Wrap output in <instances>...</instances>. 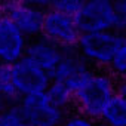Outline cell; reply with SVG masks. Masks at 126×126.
<instances>
[{"label": "cell", "instance_id": "1", "mask_svg": "<svg viewBox=\"0 0 126 126\" xmlns=\"http://www.w3.org/2000/svg\"><path fill=\"white\" fill-rule=\"evenodd\" d=\"M116 82L117 79L111 73L92 71L73 94V105L79 114L94 122L99 120L104 107L116 95Z\"/></svg>", "mask_w": 126, "mask_h": 126}, {"label": "cell", "instance_id": "2", "mask_svg": "<svg viewBox=\"0 0 126 126\" xmlns=\"http://www.w3.org/2000/svg\"><path fill=\"white\" fill-rule=\"evenodd\" d=\"M122 46H126L125 34H119L114 31H104V33L80 34L74 47L80 53V56L85 61H88L91 65H99L108 68L113 55Z\"/></svg>", "mask_w": 126, "mask_h": 126}, {"label": "cell", "instance_id": "3", "mask_svg": "<svg viewBox=\"0 0 126 126\" xmlns=\"http://www.w3.org/2000/svg\"><path fill=\"white\" fill-rule=\"evenodd\" d=\"M50 2H8L0 5V14L5 15L27 39L42 36L45 12Z\"/></svg>", "mask_w": 126, "mask_h": 126}, {"label": "cell", "instance_id": "4", "mask_svg": "<svg viewBox=\"0 0 126 126\" xmlns=\"http://www.w3.org/2000/svg\"><path fill=\"white\" fill-rule=\"evenodd\" d=\"M80 34L114 31V9L111 0H89L83 2L74 16Z\"/></svg>", "mask_w": 126, "mask_h": 126}, {"label": "cell", "instance_id": "5", "mask_svg": "<svg viewBox=\"0 0 126 126\" xmlns=\"http://www.w3.org/2000/svg\"><path fill=\"white\" fill-rule=\"evenodd\" d=\"M92 71V65L80 56L76 47H65L61 61L50 73V82L62 83L74 94Z\"/></svg>", "mask_w": 126, "mask_h": 126}, {"label": "cell", "instance_id": "6", "mask_svg": "<svg viewBox=\"0 0 126 126\" xmlns=\"http://www.w3.org/2000/svg\"><path fill=\"white\" fill-rule=\"evenodd\" d=\"M15 89L19 98L42 95L50 83V77L27 56H22L11 65Z\"/></svg>", "mask_w": 126, "mask_h": 126}, {"label": "cell", "instance_id": "7", "mask_svg": "<svg viewBox=\"0 0 126 126\" xmlns=\"http://www.w3.org/2000/svg\"><path fill=\"white\" fill-rule=\"evenodd\" d=\"M42 36L62 47H74L80 33L77 30L74 18L53 9H47L45 12Z\"/></svg>", "mask_w": 126, "mask_h": 126}, {"label": "cell", "instance_id": "8", "mask_svg": "<svg viewBox=\"0 0 126 126\" xmlns=\"http://www.w3.org/2000/svg\"><path fill=\"white\" fill-rule=\"evenodd\" d=\"M18 107L30 126H59L67 116V113L50 105L43 94L19 98Z\"/></svg>", "mask_w": 126, "mask_h": 126}, {"label": "cell", "instance_id": "9", "mask_svg": "<svg viewBox=\"0 0 126 126\" xmlns=\"http://www.w3.org/2000/svg\"><path fill=\"white\" fill-rule=\"evenodd\" d=\"M28 39L5 16L0 14V64L12 65L25 56Z\"/></svg>", "mask_w": 126, "mask_h": 126}, {"label": "cell", "instance_id": "10", "mask_svg": "<svg viewBox=\"0 0 126 126\" xmlns=\"http://www.w3.org/2000/svg\"><path fill=\"white\" fill-rule=\"evenodd\" d=\"M64 50L65 47L45 39L43 36H39L28 42L25 49V56L30 61H33L37 67H40L45 73H47L50 77V73L61 61Z\"/></svg>", "mask_w": 126, "mask_h": 126}, {"label": "cell", "instance_id": "11", "mask_svg": "<svg viewBox=\"0 0 126 126\" xmlns=\"http://www.w3.org/2000/svg\"><path fill=\"white\" fill-rule=\"evenodd\" d=\"M101 125L105 126H125L126 125V99L122 95H114L101 113Z\"/></svg>", "mask_w": 126, "mask_h": 126}, {"label": "cell", "instance_id": "12", "mask_svg": "<svg viewBox=\"0 0 126 126\" xmlns=\"http://www.w3.org/2000/svg\"><path fill=\"white\" fill-rule=\"evenodd\" d=\"M43 95L50 105H53L55 108L64 111L67 114H68L70 107H73V92L62 83L50 82Z\"/></svg>", "mask_w": 126, "mask_h": 126}, {"label": "cell", "instance_id": "13", "mask_svg": "<svg viewBox=\"0 0 126 126\" xmlns=\"http://www.w3.org/2000/svg\"><path fill=\"white\" fill-rule=\"evenodd\" d=\"M0 96L8 102V105H14L19 101V95L14 85L11 65L5 64H0Z\"/></svg>", "mask_w": 126, "mask_h": 126}, {"label": "cell", "instance_id": "14", "mask_svg": "<svg viewBox=\"0 0 126 126\" xmlns=\"http://www.w3.org/2000/svg\"><path fill=\"white\" fill-rule=\"evenodd\" d=\"M0 126H30L24 119L18 102L14 105H8L0 113Z\"/></svg>", "mask_w": 126, "mask_h": 126}, {"label": "cell", "instance_id": "15", "mask_svg": "<svg viewBox=\"0 0 126 126\" xmlns=\"http://www.w3.org/2000/svg\"><path fill=\"white\" fill-rule=\"evenodd\" d=\"M82 0H59V2H50L49 9H53L56 12H61L67 16L74 18L77 12L82 8Z\"/></svg>", "mask_w": 126, "mask_h": 126}, {"label": "cell", "instance_id": "16", "mask_svg": "<svg viewBox=\"0 0 126 126\" xmlns=\"http://www.w3.org/2000/svg\"><path fill=\"white\" fill-rule=\"evenodd\" d=\"M108 68L111 70V74L116 77V76H120L123 79V74L126 71V46H122L116 50V53L113 55V59L110 62Z\"/></svg>", "mask_w": 126, "mask_h": 126}, {"label": "cell", "instance_id": "17", "mask_svg": "<svg viewBox=\"0 0 126 126\" xmlns=\"http://www.w3.org/2000/svg\"><path fill=\"white\" fill-rule=\"evenodd\" d=\"M113 9H114V33L125 34L126 30V0H116L113 2Z\"/></svg>", "mask_w": 126, "mask_h": 126}, {"label": "cell", "instance_id": "18", "mask_svg": "<svg viewBox=\"0 0 126 126\" xmlns=\"http://www.w3.org/2000/svg\"><path fill=\"white\" fill-rule=\"evenodd\" d=\"M59 126H96V123L77 113V114H67Z\"/></svg>", "mask_w": 126, "mask_h": 126}, {"label": "cell", "instance_id": "19", "mask_svg": "<svg viewBox=\"0 0 126 126\" xmlns=\"http://www.w3.org/2000/svg\"><path fill=\"white\" fill-rule=\"evenodd\" d=\"M6 107H8V102H6V101L2 98V96H0V113H2V111L6 108Z\"/></svg>", "mask_w": 126, "mask_h": 126}]
</instances>
